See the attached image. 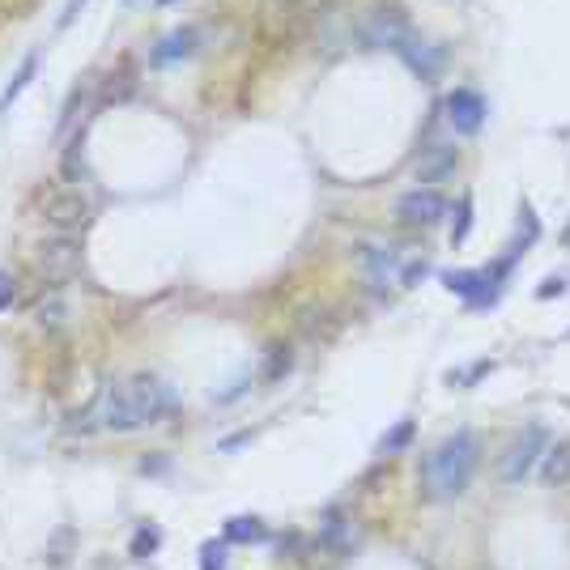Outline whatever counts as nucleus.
<instances>
[{"mask_svg":"<svg viewBox=\"0 0 570 570\" xmlns=\"http://www.w3.org/2000/svg\"><path fill=\"white\" fill-rule=\"evenodd\" d=\"M179 405L175 388L158 375H132L120 383H103L86 413H77L81 430H111V434H137L145 426H158Z\"/></svg>","mask_w":570,"mask_h":570,"instance_id":"obj_1","label":"nucleus"},{"mask_svg":"<svg viewBox=\"0 0 570 570\" xmlns=\"http://www.w3.org/2000/svg\"><path fill=\"white\" fill-rule=\"evenodd\" d=\"M481 468V443L473 430H456L447 434L439 447L426 451L422 460V498L426 502H451L473 485Z\"/></svg>","mask_w":570,"mask_h":570,"instance_id":"obj_2","label":"nucleus"},{"mask_svg":"<svg viewBox=\"0 0 570 570\" xmlns=\"http://www.w3.org/2000/svg\"><path fill=\"white\" fill-rule=\"evenodd\" d=\"M545 447H549V430H545V426H524L507 447H502V456H498V477L507 481V485L528 481V473H532L536 464H541Z\"/></svg>","mask_w":570,"mask_h":570,"instance_id":"obj_3","label":"nucleus"},{"mask_svg":"<svg viewBox=\"0 0 570 570\" xmlns=\"http://www.w3.org/2000/svg\"><path fill=\"white\" fill-rule=\"evenodd\" d=\"M443 213H447V200H443V192H434V188H413V192H405L396 200V217L405 226H413V230L439 226Z\"/></svg>","mask_w":570,"mask_h":570,"instance_id":"obj_4","label":"nucleus"},{"mask_svg":"<svg viewBox=\"0 0 570 570\" xmlns=\"http://www.w3.org/2000/svg\"><path fill=\"white\" fill-rule=\"evenodd\" d=\"M358 35H362L366 47H375V52H396V47L409 39V22L400 18L396 9H375V13H366L362 18Z\"/></svg>","mask_w":570,"mask_h":570,"instance_id":"obj_5","label":"nucleus"},{"mask_svg":"<svg viewBox=\"0 0 570 570\" xmlns=\"http://www.w3.org/2000/svg\"><path fill=\"white\" fill-rule=\"evenodd\" d=\"M362 264H366V277H371L375 290H388V285H400L405 277V247H379V243H366L362 247Z\"/></svg>","mask_w":570,"mask_h":570,"instance_id":"obj_6","label":"nucleus"},{"mask_svg":"<svg viewBox=\"0 0 570 570\" xmlns=\"http://www.w3.org/2000/svg\"><path fill=\"white\" fill-rule=\"evenodd\" d=\"M443 111H447V124L456 128L460 137H477L481 124H485V115H490V111H485V98L477 90H451Z\"/></svg>","mask_w":570,"mask_h":570,"instance_id":"obj_7","label":"nucleus"},{"mask_svg":"<svg viewBox=\"0 0 570 570\" xmlns=\"http://www.w3.org/2000/svg\"><path fill=\"white\" fill-rule=\"evenodd\" d=\"M90 222V205L81 200V192H69V196H56L52 205H47V230L56 234V239H77L81 230Z\"/></svg>","mask_w":570,"mask_h":570,"instance_id":"obj_8","label":"nucleus"},{"mask_svg":"<svg viewBox=\"0 0 570 570\" xmlns=\"http://www.w3.org/2000/svg\"><path fill=\"white\" fill-rule=\"evenodd\" d=\"M77 268V239H52L39 251V277L47 281V290H60Z\"/></svg>","mask_w":570,"mask_h":570,"instance_id":"obj_9","label":"nucleus"},{"mask_svg":"<svg viewBox=\"0 0 570 570\" xmlns=\"http://www.w3.org/2000/svg\"><path fill=\"white\" fill-rule=\"evenodd\" d=\"M396 56L409 64V69L417 73V77H434L443 69V47H434V43H426L422 35H413L409 30V39L396 47Z\"/></svg>","mask_w":570,"mask_h":570,"instance_id":"obj_10","label":"nucleus"},{"mask_svg":"<svg viewBox=\"0 0 570 570\" xmlns=\"http://www.w3.org/2000/svg\"><path fill=\"white\" fill-rule=\"evenodd\" d=\"M196 43H200L196 26H179V30H171V35H162V39L154 43V52H149V60H154L158 69H166V64L188 60V56L196 52Z\"/></svg>","mask_w":570,"mask_h":570,"instance_id":"obj_11","label":"nucleus"},{"mask_svg":"<svg viewBox=\"0 0 570 570\" xmlns=\"http://www.w3.org/2000/svg\"><path fill=\"white\" fill-rule=\"evenodd\" d=\"M541 481L549 485V490H553V485H566V481H570V439L545 447V456H541Z\"/></svg>","mask_w":570,"mask_h":570,"instance_id":"obj_12","label":"nucleus"},{"mask_svg":"<svg viewBox=\"0 0 570 570\" xmlns=\"http://www.w3.org/2000/svg\"><path fill=\"white\" fill-rule=\"evenodd\" d=\"M349 541H354V524H349L341 511H328L324 524H320V545L332 549V553H345Z\"/></svg>","mask_w":570,"mask_h":570,"instance_id":"obj_13","label":"nucleus"},{"mask_svg":"<svg viewBox=\"0 0 570 570\" xmlns=\"http://www.w3.org/2000/svg\"><path fill=\"white\" fill-rule=\"evenodd\" d=\"M35 73H39V52H30L26 60H22V69L9 77V86H5V94H0V111H9L13 103H18V98L26 94V86L30 81H35Z\"/></svg>","mask_w":570,"mask_h":570,"instance_id":"obj_14","label":"nucleus"},{"mask_svg":"<svg viewBox=\"0 0 570 570\" xmlns=\"http://www.w3.org/2000/svg\"><path fill=\"white\" fill-rule=\"evenodd\" d=\"M451 171H456V149H447V145H434L430 154H426V162L417 166V175H422L426 183H434V179H447Z\"/></svg>","mask_w":570,"mask_h":570,"instance_id":"obj_15","label":"nucleus"},{"mask_svg":"<svg viewBox=\"0 0 570 570\" xmlns=\"http://www.w3.org/2000/svg\"><path fill=\"white\" fill-rule=\"evenodd\" d=\"M226 541H234V545H260V541H268V528L260 524L256 515H239V519H230L226 524Z\"/></svg>","mask_w":570,"mask_h":570,"instance_id":"obj_16","label":"nucleus"},{"mask_svg":"<svg viewBox=\"0 0 570 570\" xmlns=\"http://www.w3.org/2000/svg\"><path fill=\"white\" fill-rule=\"evenodd\" d=\"M35 315H39V324H43V328H64V324H69V303H64V294H60V290H47Z\"/></svg>","mask_w":570,"mask_h":570,"instance_id":"obj_17","label":"nucleus"},{"mask_svg":"<svg viewBox=\"0 0 570 570\" xmlns=\"http://www.w3.org/2000/svg\"><path fill=\"white\" fill-rule=\"evenodd\" d=\"M468 226H473V200L464 196L460 200V213H456V226H451V243H456V247L468 239Z\"/></svg>","mask_w":570,"mask_h":570,"instance_id":"obj_18","label":"nucleus"},{"mask_svg":"<svg viewBox=\"0 0 570 570\" xmlns=\"http://www.w3.org/2000/svg\"><path fill=\"white\" fill-rule=\"evenodd\" d=\"M200 570H226V549L217 545V541L200 545Z\"/></svg>","mask_w":570,"mask_h":570,"instance_id":"obj_19","label":"nucleus"},{"mask_svg":"<svg viewBox=\"0 0 570 570\" xmlns=\"http://www.w3.org/2000/svg\"><path fill=\"white\" fill-rule=\"evenodd\" d=\"M413 439V422H400L392 434H388V439H383V451H388V456H392V451H400V447H405Z\"/></svg>","mask_w":570,"mask_h":570,"instance_id":"obj_20","label":"nucleus"},{"mask_svg":"<svg viewBox=\"0 0 570 570\" xmlns=\"http://www.w3.org/2000/svg\"><path fill=\"white\" fill-rule=\"evenodd\" d=\"M145 549H149V553L158 549V532H154V528H141V532H137V541H132V558H145Z\"/></svg>","mask_w":570,"mask_h":570,"instance_id":"obj_21","label":"nucleus"},{"mask_svg":"<svg viewBox=\"0 0 570 570\" xmlns=\"http://www.w3.org/2000/svg\"><path fill=\"white\" fill-rule=\"evenodd\" d=\"M13 298H18V277H13V273H0V311H9Z\"/></svg>","mask_w":570,"mask_h":570,"instance_id":"obj_22","label":"nucleus"},{"mask_svg":"<svg viewBox=\"0 0 570 570\" xmlns=\"http://www.w3.org/2000/svg\"><path fill=\"white\" fill-rule=\"evenodd\" d=\"M86 5H90V0H69V5H64V18H60V26H69V22H73L77 13L86 9Z\"/></svg>","mask_w":570,"mask_h":570,"instance_id":"obj_23","label":"nucleus"},{"mask_svg":"<svg viewBox=\"0 0 570 570\" xmlns=\"http://www.w3.org/2000/svg\"><path fill=\"white\" fill-rule=\"evenodd\" d=\"M562 290H566V281H562V277H549L536 294H541V298H553V294H562Z\"/></svg>","mask_w":570,"mask_h":570,"instance_id":"obj_24","label":"nucleus"},{"mask_svg":"<svg viewBox=\"0 0 570 570\" xmlns=\"http://www.w3.org/2000/svg\"><path fill=\"white\" fill-rule=\"evenodd\" d=\"M562 243H566V247H570V226H566V234H562Z\"/></svg>","mask_w":570,"mask_h":570,"instance_id":"obj_25","label":"nucleus"}]
</instances>
